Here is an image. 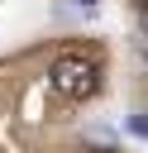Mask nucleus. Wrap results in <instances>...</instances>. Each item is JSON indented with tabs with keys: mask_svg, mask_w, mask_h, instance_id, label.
<instances>
[{
	"mask_svg": "<svg viewBox=\"0 0 148 153\" xmlns=\"http://www.w3.org/2000/svg\"><path fill=\"white\" fill-rule=\"evenodd\" d=\"M53 86L67 96V100H91L100 91V62L86 57V53H62L53 62Z\"/></svg>",
	"mask_w": 148,
	"mask_h": 153,
	"instance_id": "1",
	"label": "nucleus"
},
{
	"mask_svg": "<svg viewBox=\"0 0 148 153\" xmlns=\"http://www.w3.org/2000/svg\"><path fill=\"white\" fill-rule=\"evenodd\" d=\"M138 14H143V19H148V0H138Z\"/></svg>",
	"mask_w": 148,
	"mask_h": 153,
	"instance_id": "3",
	"label": "nucleus"
},
{
	"mask_svg": "<svg viewBox=\"0 0 148 153\" xmlns=\"http://www.w3.org/2000/svg\"><path fill=\"white\" fill-rule=\"evenodd\" d=\"M129 134H138V139H148V115H129Z\"/></svg>",
	"mask_w": 148,
	"mask_h": 153,
	"instance_id": "2",
	"label": "nucleus"
},
{
	"mask_svg": "<svg viewBox=\"0 0 148 153\" xmlns=\"http://www.w3.org/2000/svg\"><path fill=\"white\" fill-rule=\"evenodd\" d=\"M81 5H86V10H91V5H95V0H81Z\"/></svg>",
	"mask_w": 148,
	"mask_h": 153,
	"instance_id": "4",
	"label": "nucleus"
},
{
	"mask_svg": "<svg viewBox=\"0 0 148 153\" xmlns=\"http://www.w3.org/2000/svg\"><path fill=\"white\" fill-rule=\"evenodd\" d=\"M143 62H148V53H143Z\"/></svg>",
	"mask_w": 148,
	"mask_h": 153,
	"instance_id": "5",
	"label": "nucleus"
}]
</instances>
